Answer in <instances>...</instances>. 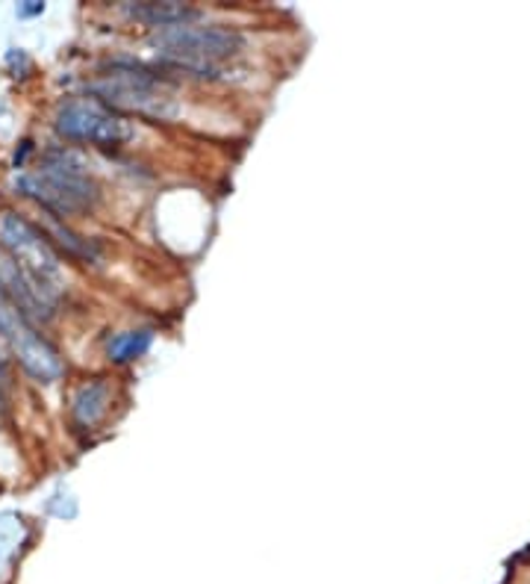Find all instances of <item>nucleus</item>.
Returning a JSON list of instances; mask_svg holds the SVG:
<instances>
[{"instance_id":"nucleus-1","label":"nucleus","mask_w":530,"mask_h":584,"mask_svg":"<svg viewBox=\"0 0 530 584\" xmlns=\"http://www.w3.org/2000/svg\"><path fill=\"white\" fill-rule=\"evenodd\" d=\"M0 245L10 254L12 275L24 283V290L39 304L42 316H50L54 304L62 295V266L50 248L48 236L36 224L7 213L0 219Z\"/></svg>"},{"instance_id":"nucleus-2","label":"nucleus","mask_w":530,"mask_h":584,"mask_svg":"<svg viewBox=\"0 0 530 584\" xmlns=\"http://www.w3.org/2000/svg\"><path fill=\"white\" fill-rule=\"evenodd\" d=\"M245 42L236 30L219 27H192V24H177L165 27L154 36V50L160 62L172 69L189 71L198 78H219L233 59L239 57Z\"/></svg>"},{"instance_id":"nucleus-10","label":"nucleus","mask_w":530,"mask_h":584,"mask_svg":"<svg viewBox=\"0 0 530 584\" xmlns=\"http://www.w3.org/2000/svg\"><path fill=\"white\" fill-rule=\"evenodd\" d=\"M42 10H45L42 3H33V0H30V7H21V15H36V12Z\"/></svg>"},{"instance_id":"nucleus-3","label":"nucleus","mask_w":530,"mask_h":584,"mask_svg":"<svg viewBox=\"0 0 530 584\" xmlns=\"http://www.w3.org/2000/svg\"><path fill=\"white\" fill-rule=\"evenodd\" d=\"M19 189L36 198L50 215H78L92 210L97 201V184L68 151H48L33 172L19 177Z\"/></svg>"},{"instance_id":"nucleus-7","label":"nucleus","mask_w":530,"mask_h":584,"mask_svg":"<svg viewBox=\"0 0 530 584\" xmlns=\"http://www.w3.org/2000/svg\"><path fill=\"white\" fill-rule=\"evenodd\" d=\"M127 15H133L136 21H145L151 27H177L186 24V19H192L195 10L184 7V3H127Z\"/></svg>"},{"instance_id":"nucleus-5","label":"nucleus","mask_w":530,"mask_h":584,"mask_svg":"<svg viewBox=\"0 0 530 584\" xmlns=\"http://www.w3.org/2000/svg\"><path fill=\"white\" fill-rule=\"evenodd\" d=\"M0 337L10 342L24 372L36 381L54 384L62 375V361H59L57 349L33 328V322L24 316L19 304L12 302L3 283H0Z\"/></svg>"},{"instance_id":"nucleus-6","label":"nucleus","mask_w":530,"mask_h":584,"mask_svg":"<svg viewBox=\"0 0 530 584\" xmlns=\"http://www.w3.org/2000/svg\"><path fill=\"white\" fill-rule=\"evenodd\" d=\"M59 137L89 145H118L127 139V121L97 97H71L57 113Z\"/></svg>"},{"instance_id":"nucleus-9","label":"nucleus","mask_w":530,"mask_h":584,"mask_svg":"<svg viewBox=\"0 0 530 584\" xmlns=\"http://www.w3.org/2000/svg\"><path fill=\"white\" fill-rule=\"evenodd\" d=\"M151 340H154V334L151 331L116 334L113 340L106 342V354H109V361H116V363L136 361V358H142V354L151 349Z\"/></svg>"},{"instance_id":"nucleus-8","label":"nucleus","mask_w":530,"mask_h":584,"mask_svg":"<svg viewBox=\"0 0 530 584\" xmlns=\"http://www.w3.org/2000/svg\"><path fill=\"white\" fill-rule=\"evenodd\" d=\"M106 401H109V387L104 381H92L86 387L78 389L74 396V419L80 425H95L97 419L106 413Z\"/></svg>"},{"instance_id":"nucleus-4","label":"nucleus","mask_w":530,"mask_h":584,"mask_svg":"<svg viewBox=\"0 0 530 584\" xmlns=\"http://www.w3.org/2000/svg\"><path fill=\"white\" fill-rule=\"evenodd\" d=\"M92 92L109 109H127L139 116L168 118L177 107V92L163 74L121 59L101 71V78L92 83Z\"/></svg>"}]
</instances>
